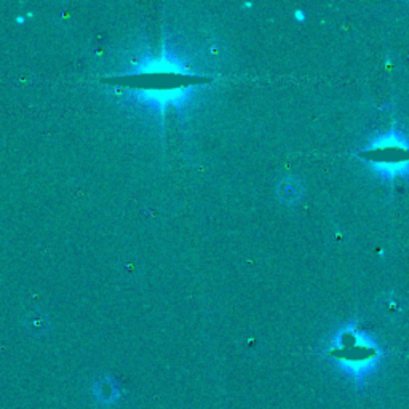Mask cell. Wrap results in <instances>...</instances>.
I'll return each mask as SVG.
<instances>
[{
	"label": "cell",
	"instance_id": "cell-2",
	"mask_svg": "<svg viewBox=\"0 0 409 409\" xmlns=\"http://www.w3.org/2000/svg\"><path fill=\"white\" fill-rule=\"evenodd\" d=\"M92 393L94 400L103 406H112L122 398V390H120L119 383L110 376L96 379L92 386Z\"/></svg>",
	"mask_w": 409,
	"mask_h": 409
},
{
	"label": "cell",
	"instance_id": "cell-3",
	"mask_svg": "<svg viewBox=\"0 0 409 409\" xmlns=\"http://www.w3.org/2000/svg\"><path fill=\"white\" fill-rule=\"evenodd\" d=\"M277 192H279V197L281 201H285L288 205H292L301 199L302 186L299 181L295 178H286L279 184Z\"/></svg>",
	"mask_w": 409,
	"mask_h": 409
},
{
	"label": "cell",
	"instance_id": "cell-1",
	"mask_svg": "<svg viewBox=\"0 0 409 409\" xmlns=\"http://www.w3.org/2000/svg\"><path fill=\"white\" fill-rule=\"evenodd\" d=\"M195 87H183L178 90H131L141 103L152 104L155 108L163 109L166 104H184L189 96L194 93Z\"/></svg>",
	"mask_w": 409,
	"mask_h": 409
},
{
	"label": "cell",
	"instance_id": "cell-4",
	"mask_svg": "<svg viewBox=\"0 0 409 409\" xmlns=\"http://www.w3.org/2000/svg\"><path fill=\"white\" fill-rule=\"evenodd\" d=\"M26 325L29 330L34 332V335H43V332H47V330H48V320H47V317H43V315L35 317L32 314L26 320Z\"/></svg>",
	"mask_w": 409,
	"mask_h": 409
}]
</instances>
